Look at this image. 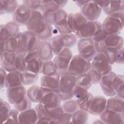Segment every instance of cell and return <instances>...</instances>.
<instances>
[{
  "mask_svg": "<svg viewBox=\"0 0 124 124\" xmlns=\"http://www.w3.org/2000/svg\"><path fill=\"white\" fill-rule=\"evenodd\" d=\"M59 73V95L62 101L64 102L73 98L72 91L76 85V77L71 75L67 71Z\"/></svg>",
  "mask_w": 124,
  "mask_h": 124,
  "instance_id": "1",
  "label": "cell"
},
{
  "mask_svg": "<svg viewBox=\"0 0 124 124\" xmlns=\"http://www.w3.org/2000/svg\"><path fill=\"white\" fill-rule=\"evenodd\" d=\"M62 100L59 93L40 86L38 93V103L47 108H51L61 105Z\"/></svg>",
  "mask_w": 124,
  "mask_h": 124,
  "instance_id": "2",
  "label": "cell"
},
{
  "mask_svg": "<svg viewBox=\"0 0 124 124\" xmlns=\"http://www.w3.org/2000/svg\"><path fill=\"white\" fill-rule=\"evenodd\" d=\"M91 68V62L78 54L73 56L67 71L71 75L77 77L87 73Z\"/></svg>",
  "mask_w": 124,
  "mask_h": 124,
  "instance_id": "3",
  "label": "cell"
},
{
  "mask_svg": "<svg viewBox=\"0 0 124 124\" xmlns=\"http://www.w3.org/2000/svg\"><path fill=\"white\" fill-rule=\"evenodd\" d=\"M77 45L78 54L91 62L97 53L94 42L92 38L79 39Z\"/></svg>",
  "mask_w": 124,
  "mask_h": 124,
  "instance_id": "4",
  "label": "cell"
},
{
  "mask_svg": "<svg viewBox=\"0 0 124 124\" xmlns=\"http://www.w3.org/2000/svg\"><path fill=\"white\" fill-rule=\"evenodd\" d=\"M73 57L72 52L70 48L65 47L62 50L53 58L54 66L59 73L67 71L70 62Z\"/></svg>",
  "mask_w": 124,
  "mask_h": 124,
  "instance_id": "5",
  "label": "cell"
},
{
  "mask_svg": "<svg viewBox=\"0 0 124 124\" xmlns=\"http://www.w3.org/2000/svg\"><path fill=\"white\" fill-rule=\"evenodd\" d=\"M123 28L124 21L111 16H107L102 23V29L107 35H119Z\"/></svg>",
  "mask_w": 124,
  "mask_h": 124,
  "instance_id": "6",
  "label": "cell"
},
{
  "mask_svg": "<svg viewBox=\"0 0 124 124\" xmlns=\"http://www.w3.org/2000/svg\"><path fill=\"white\" fill-rule=\"evenodd\" d=\"M91 67L99 73L102 76L112 71V65L104 53H97L91 62Z\"/></svg>",
  "mask_w": 124,
  "mask_h": 124,
  "instance_id": "7",
  "label": "cell"
},
{
  "mask_svg": "<svg viewBox=\"0 0 124 124\" xmlns=\"http://www.w3.org/2000/svg\"><path fill=\"white\" fill-rule=\"evenodd\" d=\"M60 9L54 0H42V9L45 21L47 23L54 25L57 16V12Z\"/></svg>",
  "mask_w": 124,
  "mask_h": 124,
  "instance_id": "8",
  "label": "cell"
},
{
  "mask_svg": "<svg viewBox=\"0 0 124 124\" xmlns=\"http://www.w3.org/2000/svg\"><path fill=\"white\" fill-rule=\"evenodd\" d=\"M102 29V23L96 21H88L75 34L78 39L92 38V37Z\"/></svg>",
  "mask_w": 124,
  "mask_h": 124,
  "instance_id": "9",
  "label": "cell"
},
{
  "mask_svg": "<svg viewBox=\"0 0 124 124\" xmlns=\"http://www.w3.org/2000/svg\"><path fill=\"white\" fill-rule=\"evenodd\" d=\"M102 10L95 3L94 0H90L80 8V13L87 21H96L101 14Z\"/></svg>",
  "mask_w": 124,
  "mask_h": 124,
  "instance_id": "10",
  "label": "cell"
},
{
  "mask_svg": "<svg viewBox=\"0 0 124 124\" xmlns=\"http://www.w3.org/2000/svg\"><path fill=\"white\" fill-rule=\"evenodd\" d=\"M21 42L27 51H35L37 49L40 40L33 32L27 30L22 32Z\"/></svg>",
  "mask_w": 124,
  "mask_h": 124,
  "instance_id": "11",
  "label": "cell"
},
{
  "mask_svg": "<svg viewBox=\"0 0 124 124\" xmlns=\"http://www.w3.org/2000/svg\"><path fill=\"white\" fill-rule=\"evenodd\" d=\"M6 94L9 103L15 105L20 102L26 95L27 90L24 85L7 88Z\"/></svg>",
  "mask_w": 124,
  "mask_h": 124,
  "instance_id": "12",
  "label": "cell"
},
{
  "mask_svg": "<svg viewBox=\"0 0 124 124\" xmlns=\"http://www.w3.org/2000/svg\"><path fill=\"white\" fill-rule=\"evenodd\" d=\"M31 13V10L23 4H20L13 14V21L19 26H26L30 19Z\"/></svg>",
  "mask_w": 124,
  "mask_h": 124,
  "instance_id": "13",
  "label": "cell"
},
{
  "mask_svg": "<svg viewBox=\"0 0 124 124\" xmlns=\"http://www.w3.org/2000/svg\"><path fill=\"white\" fill-rule=\"evenodd\" d=\"M87 21V20L80 13L68 14V26L71 31L73 33L78 31Z\"/></svg>",
  "mask_w": 124,
  "mask_h": 124,
  "instance_id": "14",
  "label": "cell"
},
{
  "mask_svg": "<svg viewBox=\"0 0 124 124\" xmlns=\"http://www.w3.org/2000/svg\"><path fill=\"white\" fill-rule=\"evenodd\" d=\"M107 99L103 96H93L88 110L89 114L99 116L107 108Z\"/></svg>",
  "mask_w": 124,
  "mask_h": 124,
  "instance_id": "15",
  "label": "cell"
},
{
  "mask_svg": "<svg viewBox=\"0 0 124 124\" xmlns=\"http://www.w3.org/2000/svg\"><path fill=\"white\" fill-rule=\"evenodd\" d=\"M67 16V13L63 8H60L58 11L54 26L59 34L72 32L68 26Z\"/></svg>",
  "mask_w": 124,
  "mask_h": 124,
  "instance_id": "16",
  "label": "cell"
},
{
  "mask_svg": "<svg viewBox=\"0 0 124 124\" xmlns=\"http://www.w3.org/2000/svg\"><path fill=\"white\" fill-rule=\"evenodd\" d=\"M100 119L104 124H123L124 122V113H121L116 111L106 109L100 115Z\"/></svg>",
  "mask_w": 124,
  "mask_h": 124,
  "instance_id": "17",
  "label": "cell"
},
{
  "mask_svg": "<svg viewBox=\"0 0 124 124\" xmlns=\"http://www.w3.org/2000/svg\"><path fill=\"white\" fill-rule=\"evenodd\" d=\"M60 79V74L59 72L50 76L43 75L40 79L41 86L49 89L59 94Z\"/></svg>",
  "mask_w": 124,
  "mask_h": 124,
  "instance_id": "18",
  "label": "cell"
},
{
  "mask_svg": "<svg viewBox=\"0 0 124 124\" xmlns=\"http://www.w3.org/2000/svg\"><path fill=\"white\" fill-rule=\"evenodd\" d=\"M116 73L111 71L109 74L102 76L99 83L100 87L104 93L109 97L116 95V93L112 87V80Z\"/></svg>",
  "mask_w": 124,
  "mask_h": 124,
  "instance_id": "19",
  "label": "cell"
},
{
  "mask_svg": "<svg viewBox=\"0 0 124 124\" xmlns=\"http://www.w3.org/2000/svg\"><path fill=\"white\" fill-rule=\"evenodd\" d=\"M38 57L43 61L52 60L54 54L48 41H40L36 50Z\"/></svg>",
  "mask_w": 124,
  "mask_h": 124,
  "instance_id": "20",
  "label": "cell"
},
{
  "mask_svg": "<svg viewBox=\"0 0 124 124\" xmlns=\"http://www.w3.org/2000/svg\"><path fill=\"white\" fill-rule=\"evenodd\" d=\"M52 26L45 21L40 24L33 33L40 41H48L53 35Z\"/></svg>",
  "mask_w": 124,
  "mask_h": 124,
  "instance_id": "21",
  "label": "cell"
},
{
  "mask_svg": "<svg viewBox=\"0 0 124 124\" xmlns=\"http://www.w3.org/2000/svg\"><path fill=\"white\" fill-rule=\"evenodd\" d=\"M44 22L45 19L42 11L32 10L30 19L26 25V27L27 30L33 32L36 28Z\"/></svg>",
  "mask_w": 124,
  "mask_h": 124,
  "instance_id": "22",
  "label": "cell"
},
{
  "mask_svg": "<svg viewBox=\"0 0 124 124\" xmlns=\"http://www.w3.org/2000/svg\"><path fill=\"white\" fill-rule=\"evenodd\" d=\"M16 56V53L5 51L0 55V67L8 72L16 70L14 66Z\"/></svg>",
  "mask_w": 124,
  "mask_h": 124,
  "instance_id": "23",
  "label": "cell"
},
{
  "mask_svg": "<svg viewBox=\"0 0 124 124\" xmlns=\"http://www.w3.org/2000/svg\"><path fill=\"white\" fill-rule=\"evenodd\" d=\"M38 120L36 112L34 108L20 112L19 124H36Z\"/></svg>",
  "mask_w": 124,
  "mask_h": 124,
  "instance_id": "24",
  "label": "cell"
},
{
  "mask_svg": "<svg viewBox=\"0 0 124 124\" xmlns=\"http://www.w3.org/2000/svg\"><path fill=\"white\" fill-rule=\"evenodd\" d=\"M124 99L116 95L110 97L107 101V108L124 113Z\"/></svg>",
  "mask_w": 124,
  "mask_h": 124,
  "instance_id": "25",
  "label": "cell"
},
{
  "mask_svg": "<svg viewBox=\"0 0 124 124\" xmlns=\"http://www.w3.org/2000/svg\"><path fill=\"white\" fill-rule=\"evenodd\" d=\"M20 73V72L17 70L8 72L6 77L5 87L6 88H8L23 85L21 80Z\"/></svg>",
  "mask_w": 124,
  "mask_h": 124,
  "instance_id": "26",
  "label": "cell"
},
{
  "mask_svg": "<svg viewBox=\"0 0 124 124\" xmlns=\"http://www.w3.org/2000/svg\"><path fill=\"white\" fill-rule=\"evenodd\" d=\"M0 14V15L4 14H13L16 10L18 5V2L17 0H1Z\"/></svg>",
  "mask_w": 124,
  "mask_h": 124,
  "instance_id": "27",
  "label": "cell"
},
{
  "mask_svg": "<svg viewBox=\"0 0 124 124\" xmlns=\"http://www.w3.org/2000/svg\"><path fill=\"white\" fill-rule=\"evenodd\" d=\"M108 16H113L120 12H124V1H110L109 6L102 10Z\"/></svg>",
  "mask_w": 124,
  "mask_h": 124,
  "instance_id": "28",
  "label": "cell"
},
{
  "mask_svg": "<svg viewBox=\"0 0 124 124\" xmlns=\"http://www.w3.org/2000/svg\"><path fill=\"white\" fill-rule=\"evenodd\" d=\"M112 87L116 95L124 99V76L122 75H116L112 80Z\"/></svg>",
  "mask_w": 124,
  "mask_h": 124,
  "instance_id": "29",
  "label": "cell"
},
{
  "mask_svg": "<svg viewBox=\"0 0 124 124\" xmlns=\"http://www.w3.org/2000/svg\"><path fill=\"white\" fill-rule=\"evenodd\" d=\"M104 43L107 47H113L119 49L124 46V39L119 34L108 35Z\"/></svg>",
  "mask_w": 124,
  "mask_h": 124,
  "instance_id": "30",
  "label": "cell"
},
{
  "mask_svg": "<svg viewBox=\"0 0 124 124\" xmlns=\"http://www.w3.org/2000/svg\"><path fill=\"white\" fill-rule=\"evenodd\" d=\"M54 55H58L65 47L63 39L61 34L55 35L48 41Z\"/></svg>",
  "mask_w": 124,
  "mask_h": 124,
  "instance_id": "31",
  "label": "cell"
},
{
  "mask_svg": "<svg viewBox=\"0 0 124 124\" xmlns=\"http://www.w3.org/2000/svg\"><path fill=\"white\" fill-rule=\"evenodd\" d=\"M34 109L36 110L38 118L37 123L50 124L52 120L49 116L46 108L43 104L38 103L34 107Z\"/></svg>",
  "mask_w": 124,
  "mask_h": 124,
  "instance_id": "32",
  "label": "cell"
},
{
  "mask_svg": "<svg viewBox=\"0 0 124 124\" xmlns=\"http://www.w3.org/2000/svg\"><path fill=\"white\" fill-rule=\"evenodd\" d=\"M89 119V113L85 110L78 109L72 114L70 124H87Z\"/></svg>",
  "mask_w": 124,
  "mask_h": 124,
  "instance_id": "33",
  "label": "cell"
},
{
  "mask_svg": "<svg viewBox=\"0 0 124 124\" xmlns=\"http://www.w3.org/2000/svg\"><path fill=\"white\" fill-rule=\"evenodd\" d=\"M21 80L23 85L33 84L38 79V75L28 71H25L20 73Z\"/></svg>",
  "mask_w": 124,
  "mask_h": 124,
  "instance_id": "34",
  "label": "cell"
},
{
  "mask_svg": "<svg viewBox=\"0 0 124 124\" xmlns=\"http://www.w3.org/2000/svg\"><path fill=\"white\" fill-rule=\"evenodd\" d=\"M43 61L39 58L33 60L27 63L26 71H30L37 75L42 73Z\"/></svg>",
  "mask_w": 124,
  "mask_h": 124,
  "instance_id": "35",
  "label": "cell"
},
{
  "mask_svg": "<svg viewBox=\"0 0 124 124\" xmlns=\"http://www.w3.org/2000/svg\"><path fill=\"white\" fill-rule=\"evenodd\" d=\"M46 109L47 111L49 116L52 120L50 123L57 124V121L61 117L64 112L62 104L53 108Z\"/></svg>",
  "mask_w": 124,
  "mask_h": 124,
  "instance_id": "36",
  "label": "cell"
},
{
  "mask_svg": "<svg viewBox=\"0 0 124 124\" xmlns=\"http://www.w3.org/2000/svg\"><path fill=\"white\" fill-rule=\"evenodd\" d=\"M76 84L87 90L93 85L91 78L88 73L76 77Z\"/></svg>",
  "mask_w": 124,
  "mask_h": 124,
  "instance_id": "37",
  "label": "cell"
},
{
  "mask_svg": "<svg viewBox=\"0 0 124 124\" xmlns=\"http://www.w3.org/2000/svg\"><path fill=\"white\" fill-rule=\"evenodd\" d=\"M62 106L65 112L72 114L79 109V106L78 102L75 99H71L64 101Z\"/></svg>",
  "mask_w": 124,
  "mask_h": 124,
  "instance_id": "38",
  "label": "cell"
},
{
  "mask_svg": "<svg viewBox=\"0 0 124 124\" xmlns=\"http://www.w3.org/2000/svg\"><path fill=\"white\" fill-rule=\"evenodd\" d=\"M61 35L63 39L65 47L70 48L77 44L78 38L75 33L71 32L61 34Z\"/></svg>",
  "mask_w": 124,
  "mask_h": 124,
  "instance_id": "39",
  "label": "cell"
},
{
  "mask_svg": "<svg viewBox=\"0 0 124 124\" xmlns=\"http://www.w3.org/2000/svg\"><path fill=\"white\" fill-rule=\"evenodd\" d=\"M10 110L11 108L9 104L3 100L1 98L0 99V115L2 124L4 123L7 119Z\"/></svg>",
  "mask_w": 124,
  "mask_h": 124,
  "instance_id": "40",
  "label": "cell"
},
{
  "mask_svg": "<svg viewBox=\"0 0 124 124\" xmlns=\"http://www.w3.org/2000/svg\"><path fill=\"white\" fill-rule=\"evenodd\" d=\"M53 60L43 61L42 74L44 76L53 75L57 73Z\"/></svg>",
  "mask_w": 124,
  "mask_h": 124,
  "instance_id": "41",
  "label": "cell"
},
{
  "mask_svg": "<svg viewBox=\"0 0 124 124\" xmlns=\"http://www.w3.org/2000/svg\"><path fill=\"white\" fill-rule=\"evenodd\" d=\"M88 90L76 84L72 91L73 97L77 102L80 101L87 96L89 93Z\"/></svg>",
  "mask_w": 124,
  "mask_h": 124,
  "instance_id": "42",
  "label": "cell"
},
{
  "mask_svg": "<svg viewBox=\"0 0 124 124\" xmlns=\"http://www.w3.org/2000/svg\"><path fill=\"white\" fill-rule=\"evenodd\" d=\"M4 27L10 37H15L20 32L19 26L14 21H9L6 23L4 25Z\"/></svg>",
  "mask_w": 124,
  "mask_h": 124,
  "instance_id": "43",
  "label": "cell"
},
{
  "mask_svg": "<svg viewBox=\"0 0 124 124\" xmlns=\"http://www.w3.org/2000/svg\"><path fill=\"white\" fill-rule=\"evenodd\" d=\"M40 87L37 85H33L27 91V96L33 103H38V93Z\"/></svg>",
  "mask_w": 124,
  "mask_h": 124,
  "instance_id": "44",
  "label": "cell"
},
{
  "mask_svg": "<svg viewBox=\"0 0 124 124\" xmlns=\"http://www.w3.org/2000/svg\"><path fill=\"white\" fill-rule=\"evenodd\" d=\"M31 101L26 95L20 102L14 105L15 109L19 112L23 111L31 108Z\"/></svg>",
  "mask_w": 124,
  "mask_h": 124,
  "instance_id": "45",
  "label": "cell"
},
{
  "mask_svg": "<svg viewBox=\"0 0 124 124\" xmlns=\"http://www.w3.org/2000/svg\"><path fill=\"white\" fill-rule=\"evenodd\" d=\"M17 40L16 37H12L5 42V50L10 53H16L17 50Z\"/></svg>",
  "mask_w": 124,
  "mask_h": 124,
  "instance_id": "46",
  "label": "cell"
},
{
  "mask_svg": "<svg viewBox=\"0 0 124 124\" xmlns=\"http://www.w3.org/2000/svg\"><path fill=\"white\" fill-rule=\"evenodd\" d=\"M93 97V95L91 93L89 92L87 96L84 99L80 101L77 102L79 108L88 111Z\"/></svg>",
  "mask_w": 124,
  "mask_h": 124,
  "instance_id": "47",
  "label": "cell"
},
{
  "mask_svg": "<svg viewBox=\"0 0 124 124\" xmlns=\"http://www.w3.org/2000/svg\"><path fill=\"white\" fill-rule=\"evenodd\" d=\"M14 66L16 70L18 71L22 72L26 71L27 63L25 60L24 57L16 55L14 62Z\"/></svg>",
  "mask_w": 124,
  "mask_h": 124,
  "instance_id": "48",
  "label": "cell"
},
{
  "mask_svg": "<svg viewBox=\"0 0 124 124\" xmlns=\"http://www.w3.org/2000/svg\"><path fill=\"white\" fill-rule=\"evenodd\" d=\"M22 4L32 10H40L42 9V0H24L22 1Z\"/></svg>",
  "mask_w": 124,
  "mask_h": 124,
  "instance_id": "49",
  "label": "cell"
},
{
  "mask_svg": "<svg viewBox=\"0 0 124 124\" xmlns=\"http://www.w3.org/2000/svg\"><path fill=\"white\" fill-rule=\"evenodd\" d=\"M118 49L113 47H106L104 52L107 58L109 63L112 65L115 63L117 51Z\"/></svg>",
  "mask_w": 124,
  "mask_h": 124,
  "instance_id": "50",
  "label": "cell"
},
{
  "mask_svg": "<svg viewBox=\"0 0 124 124\" xmlns=\"http://www.w3.org/2000/svg\"><path fill=\"white\" fill-rule=\"evenodd\" d=\"M20 112L16 109H11L8 117L4 123L19 124V114Z\"/></svg>",
  "mask_w": 124,
  "mask_h": 124,
  "instance_id": "51",
  "label": "cell"
},
{
  "mask_svg": "<svg viewBox=\"0 0 124 124\" xmlns=\"http://www.w3.org/2000/svg\"><path fill=\"white\" fill-rule=\"evenodd\" d=\"M87 73L91 78L93 84H99L102 78V76L99 73L92 67Z\"/></svg>",
  "mask_w": 124,
  "mask_h": 124,
  "instance_id": "52",
  "label": "cell"
},
{
  "mask_svg": "<svg viewBox=\"0 0 124 124\" xmlns=\"http://www.w3.org/2000/svg\"><path fill=\"white\" fill-rule=\"evenodd\" d=\"M107 35L104 32L102 29L99 30L92 37V39L94 43H98L104 42L107 37Z\"/></svg>",
  "mask_w": 124,
  "mask_h": 124,
  "instance_id": "53",
  "label": "cell"
},
{
  "mask_svg": "<svg viewBox=\"0 0 124 124\" xmlns=\"http://www.w3.org/2000/svg\"><path fill=\"white\" fill-rule=\"evenodd\" d=\"M72 114L66 112H64L61 117L57 121V124H70L72 121Z\"/></svg>",
  "mask_w": 124,
  "mask_h": 124,
  "instance_id": "54",
  "label": "cell"
},
{
  "mask_svg": "<svg viewBox=\"0 0 124 124\" xmlns=\"http://www.w3.org/2000/svg\"><path fill=\"white\" fill-rule=\"evenodd\" d=\"M10 37L6 29L4 27V25L1 24L0 26V41L6 42Z\"/></svg>",
  "mask_w": 124,
  "mask_h": 124,
  "instance_id": "55",
  "label": "cell"
},
{
  "mask_svg": "<svg viewBox=\"0 0 124 124\" xmlns=\"http://www.w3.org/2000/svg\"><path fill=\"white\" fill-rule=\"evenodd\" d=\"M39 58L37 51H27L25 56V60L26 63H28L30 61Z\"/></svg>",
  "mask_w": 124,
  "mask_h": 124,
  "instance_id": "56",
  "label": "cell"
},
{
  "mask_svg": "<svg viewBox=\"0 0 124 124\" xmlns=\"http://www.w3.org/2000/svg\"><path fill=\"white\" fill-rule=\"evenodd\" d=\"M124 47L119 49L116 53L115 63L118 64H124Z\"/></svg>",
  "mask_w": 124,
  "mask_h": 124,
  "instance_id": "57",
  "label": "cell"
},
{
  "mask_svg": "<svg viewBox=\"0 0 124 124\" xmlns=\"http://www.w3.org/2000/svg\"><path fill=\"white\" fill-rule=\"evenodd\" d=\"M7 72L1 67L0 68V89L2 90L4 87L7 77Z\"/></svg>",
  "mask_w": 124,
  "mask_h": 124,
  "instance_id": "58",
  "label": "cell"
},
{
  "mask_svg": "<svg viewBox=\"0 0 124 124\" xmlns=\"http://www.w3.org/2000/svg\"><path fill=\"white\" fill-rule=\"evenodd\" d=\"M94 44L96 53H104L105 52L107 47L105 45L104 42Z\"/></svg>",
  "mask_w": 124,
  "mask_h": 124,
  "instance_id": "59",
  "label": "cell"
},
{
  "mask_svg": "<svg viewBox=\"0 0 124 124\" xmlns=\"http://www.w3.org/2000/svg\"><path fill=\"white\" fill-rule=\"evenodd\" d=\"M94 1L102 9V10L107 8L110 3L109 0H94Z\"/></svg>",
  "mask_w": 124,
  "mask_h": 124,
  "instance_id": "60",
  "label": "cell"
},
{
  "mask_svg": "<svg viewBox=\"0 0 124 124\" xmlns=\"http://www.w3.org/2000/svg\"><path fill=\"white\" fill-rule=\"evenodd\" d=\"M54 1L60 8H63L68 2V0H54Z\"/></svg>",
  "mask_w": 124,
  "mask_h": 124,
  "instance_id": "61",
  "label": "cell"
},
{
  "mask_svg": "<svg viewBox=\"0 0 124 124\" xmlns=\"http://www.w3.org/2000/svg\"><path fill=\"white\" fill-rule=\"evenodd\" d=\"M74 2L76 3V4L80 8L83 7L87 2L88 1H84V0H76L74 1Z\"/></svg>",
  "mask_w": 124,
  "mask_h": 124,
  "instance_id": "62",
  "label": "cell"
},
{
  "mask_svg": "<svg viewBox=\"0 0 124 124\" xmlns=\"http://www.w3.org/2000/svg\"><path fill=\"white\" fill-rule=\"evenodd\" d=\"M0 55L3 54L5 51V42L0 41Z\"/></svg>",
  "mask_w": 124,
  "mask_h": 124,
  "instance_id": "63",
  "label": "cell"
},
{
  "mask_svg": "<svg viewBox=\"0 0 124 124\" xmlns=\"http://www.w3.org/2000/svg\"><path fill=\"white\" fill-rule=\"evenodd\" d=\"M93 124H104V123L100 119L96 120L94 122H93Z\"/></svg>",
  "mask_w": 124,
  "mask_h": 124,
  "instance_id": "64",
  "label": "cell"
}]
</instances>
